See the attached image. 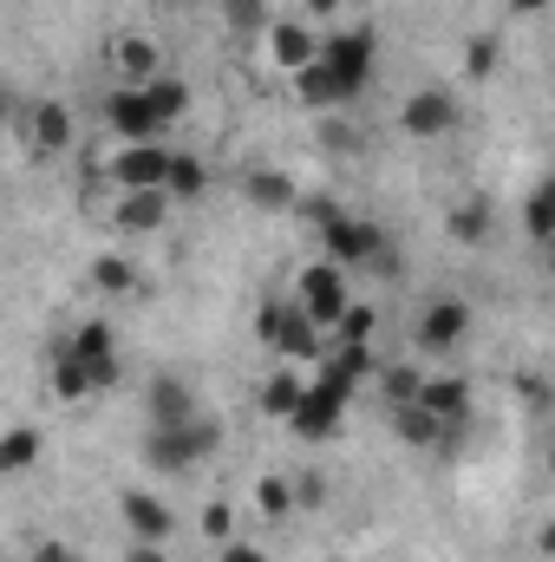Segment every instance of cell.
I'll return each instance as SVG.
<instances>
[{
    "mask_svg": "<svg viewBox=\"0 0 555 562\" xmlns=\"http://www.w3.org/2000/svg\"><path fill=\"white\" fill-rule=\"evenodd\" d=\"M393 425H399V438H406V445H418V451L457 431V425H444V419H438V413H424L418 400H412V406H393Z\"/></svg>",
    "mask_w": 555,
    "mask_h": 562,
    "instance_id": "21",
    "label": "cell"
},
{
    "mask_svg": "<svg viewBox=\"0 0 555 562\" xmlns=\"http://www.w3.org/2000/svg\"><path fill=\"white\" fill-rule=\"evenodd\" d=\"M294 307H301L307 321H320V327H340V314L353 307V301H347V276H340V262L301 269V288H294Z\"/></svg>",
    "mask_w": 555,
    "mask_h": 562,
    "instance_id": "3",
    "label": "cell"
},
{
    "mask_svg": "<svg viewBox=\"0 0 555 562\" xmlns=\"http://www.w3.org/2000/svg\"><path fill=\"white\" fill-rule=\"evenodd\" d=\"M550 269H555V243H550Z\"/></svg>",
    "mask_w": 555,
    "mask_h": 562,
    "instance_id": "45",
    "label": "cell"
},
{
    "mask_svg": "<svg viewBox=\"0 0 555 562\" xmlns=\"http://www.w3.org/2000/svg\"><path fill=\"white\" fill-rule=\"evenodd\" d=\"M33 458H39V431L33 425H13L7 445H0V471H33Z\"/></svg>",
    "mask_w": 555,
    "mask_h": 562,
    "instance_id": "25",
    "label": "cell"
},
{
    "mask_svg": "<svg viewBox=\"0 0 555 562\" xmlns=\"http://www.w3.org/2000/svg\"><path fill=\"white\" fill-rule=\"evenodd\" d=\"M444 236H451V243H484V236H490V203H484V196H477V203H457V210L444 216Z\"/></svg>",
    "mask_w": 555,
    "mask_h": 562,
    "instance_id": "22",
    "label": "cell"
},
{
    "mask_svg": "<svg viewBox=\"0 0 555 562\" xmlns=\"http://www.w3.org/2000/svg\"><path fill=\"white\" fill-rule=\"evenodd\" d=\"M550 464H555V458H550Z\"/></svg>",
    "mask_w": 555,
    "mask_h": 562,
    "instance_id": "46",
    "label": "cell"
},
{
    "mask_svg": "<svg viewBox=\"0 0 555 562\" xmlns=\"http://www.w3.org/2000/svg\"><path fill=\"white\" fill-rule=\"evenodd\" d=\"M163 216H170V190H125V203H118V229H132V236L163 229Z\"/></svg>",
    "mask_w": 555,
    "mask_h": 562,
    "instance_id": "15",
    "label": "cell"
},
{
    "mask_svg": "<svg viewBox=\"0 0 555 562\" xmlns=\"http://www.w3.org/2000/svg\"><path fill=\"white\" fill-rule=\"evenodd\" d=\"M223 562H269L262 543H223Z\"/></svg>",
    "mask_w": 555,
    "mask_h": 562,
    "instance_id": "38",
    "label": "cell"
},
{
    "mask_svg": "<svg viewBox=\"0 0 555 562\" xmlns=\"http://www.w3.org/2000/svg\"><path fill=\"white\" fill-rule=\"evenodd\" d=\"M144 92H150V105H157V119H163V125H177V119L190 112V86H183V79H170V72H157Z\"/></svg>",
    "mask_w": 555,
    "mask_h": 562,
    "instance_id": "23",
    "label": "cell"
},
{
    "mask_svg": "<svg viewBox=\"0 0 555 562\" xmlns=\"http://www.w3.org/2000/svg\"><path fill=\"white\" fill-rule=\"evenodd\" d=\"M464 334H471V307H464V301H431V307L418 314V327H412L418 353H451Z\"/></svg>",
    "mask_w": 555,
    "mask_h": 562,
    "instance_id": "8",
    "label": "cell"
},
{
    "mask_svg": "<svg viewBox=\"0 0 555 562\" xmlns=\"http://www.w3.org/2000/svg\"><path fill=\"white\" fill-rule=\"evenodd\" d=\"M327 236V249H333V262L340 269H373L380 256H386V229L380 223H366V216H340L333 229H320Z\"/></svg>",
    "mask_w": 555,
    "mask_h": 562,
    "instance_id": "5",
    "label": "cell"
},
{
    "mask_svg": "<svg viewBox=\"0 0 555 562\" xmlns=\"http://www.w3.org/2000/svg\"><path fill=\"white\" fill-rule=\"evenodd\" d=\"M203 183H209V177H203L196 157H177V164H170V196H203Z\"/></svg>",
    "mask_w": 555,
    "mask_h": 562,
    "instance_id": "32",
    "label": "cell"
},
{
    "mask_svg": "<svg viewBox=\"0 0 555 562\" xmlns=\"http://www.w3.org/2000/svg\"><path fill=\"white\" fill-rule=\"evenodd\" d=\"M256 504H262V517H287L301 497H294V484H287V477H262V484H256Z\"/></svg>",
    "mask_w": 555,
    "mask_h": 562,
    "instance_id": "29",
    "label": "cell"
},
{
    "mask_svg": "<svg viewBox=\"0 0 555 562\" xmlns=\"http://www.w3.org/2000/svg\"><path fill=\"white\" fill-rule=\"evenodd\" d=\"M269 53H275L281 72H307V66L320 59V40H314L307 20H275V26H269Z\"/></svg>",
    "mask_w": 555,
    "mask_h": 562,
    "instance_id": "9",
    "label": "cell"
},
{
    "mask_svg": "<svg viewBox=\"0 0 555 562\" xmlns=\"http://www.w3.org/2000/svg\"><path fill=\"white\" fill-rule=\"evenodd\" d=\"M144 406H150V425H190V419H196V400H190V386H183L177 373H163V380H150V393H144Z\"/></svg>",
    "mask_w": 555,
    "mask_h": 562,
    "instance_id": "13",
    "label": "cell"
},
{
    "mask_svg": "<svg viewBox=\"0 0 555 562\" xmlns=\"http://www.w3.org/2000/svg\"><path fill=\"white\" fill-rule=\"evenodd\" d=\"M203 537H209V543H236V517H229V504H209V510H203Z\"/></svg>",
    "mask_w": 555,
    "mask_h": 562,
    "instance_id": "34",
    "label": "cell"
},
{
    "mask_svg": "<svg viewBox=\"0 0 555 562\" xmlns=\"http://www.w3.org/2000/svg\"><path fill=\"white\" fill-rule=\"evenodd\" d=\"M105 125H112L125 144H157L163 132H170V125L157 119V105H150L144 86H112V92H105Z\"/></svg>",
    "mask_w": 555,
    "mask_h": 562,
    "instance_id": "2",
    "label": "cell"
},
{
    "mask_svg": "<svg viewBox=\"0 0 555 562\" xmlns=\"http://www.w3.org/2000/svg\"><path fill=\"white\" fill-rule=\"evenodd\" d=\"M294 497H301V504H320V497H327V484H320V477H294Z\"/></svg>",
    "mask_w": 555,
    "mask_h": 562,
    "instance_id": "40",
    "label": "cell"
},
{
    "mask_svg": "<svg viewBox=\"0 0 555 562\" xmlns=\"http://www.w3.org/2000/svg\"><path fill=\"white\" fill-rule=\"evenodd\" d=\"M510 13H523V20H536V13H550V0H510Z\"/></svg>",
    "mask_w": 555,
    "mask_h": 562,
    "instance_id": "41",
    "label": "cell"
},
{
    "mask_svg": "<svg viewBox=\"0 0 555 562\" xmlns=\"http://www.w3.org/2000/svg\"><path fill=\"white\" fill-rule=\"evenodd\" d=\"M223 13H229V26H242V33H269V26H275L269 0H223Z\"/></svg>",
    "mask_w": 555,
    "mask_h": 562,
    "instance_id": "28",
    "label": "cell"
},
{
    "mask_svg": "<svg viewBox=\"0 0 555 562\" xmlns=\"http://www.w3.org/2000/svg\"><path fill=\"white\" fill-rule=\"evenodd\" d=\"M125 562H170V557H163V543H138V537H132V550H125Z\"/></svg>",
    "mask_w": 555,
    "mask_h": 562,
    "instance_id": "39",
    "label": "cell"
},
{
    "mask_svg": "<svg viewBox=\"0 0 555 562\" xmlns=\"http://www.w3.org/2000/svg\"><path fill=\"white\" fill-rule=\"evenodd\" d=\"M53 393L66 400V406H79V400H92L99 393V380H92V360H79V353H53Z\"/></svg>",
    "mask_w": 555,
    "mask_h": 562,
    "instance_id": "16",
    "label": "cell"
},
{
    "mask_svg": "<svg viewBox=\"0 0 555 562\" xmlns=\"http://www.w3.org/2000/svg\"><path fill=\"white\" fill-rule=\"evenodd\" d=\"M380 380H386V400H393V406H412L418 393H424V380H418L412 367H386Z\"/></svg>",
    "mask_w": 555,
    "mask_h": 562,
    "instance_id": "31",
    "label": "cell"
},
{
    "mask_svg": "<svg viewBox=\"0 0 555 562\" xmlns=\"http://www.w3.org/2000/svg\"><path fill=\"white\" fill-rule=\"evenodd\" d=\"M464 72H471V79H490V72H497V40H490V33L464 40Z\"/></svg>",
    "mask_w": 555,
    "mask_h": 562,
    "instance_id": "30",
    "label": "cell"
},
{
    "mask_svg": "<svg viewBox=\"0 0 555 562\" xmlns=\"http://www.w3.org/2000/svg\"><path fill=\"white\" fill-rule=\"evenodd\" d=\"M320 59L360 92L366 79H373V59H380V40H373V26H347V33H333V40H320Z\"/></svg>",
    "mask_w": 555,
    "mask_h": 562,
    "instance_id": "4",
    "label": "cell"
},
{
    "mask_svg": "<svg viewBox=\"0 0 555 562\" xmlns=\"http://www.w3.org/2000/svg\"><path fill=\"white\" fill-rule=\"evenodd\" d=\"M275 347L287 353V367H307V360L320 367V360L333 353V347H327V327H320V321H307L301 307H287V327H281V340H275Z\"/></svg>",
    "mask_w": 555,
    "mask_h": 562,
    "instance_id": "11",
    "label": "cell"
},
{
    "mask_svg": "<svg viewBox=\"0 0 555 562\" xmlns=\"http://www.w3.org/2000/svg\"><path fill=\"white\" fill-rule=\"evenodd\" d=\"M66 353H79V360H112V327H105V321H86V327L66 340Z\"/></svg>",
    "mask_w": 555,
    "mask_h": 562,
    "instance_id": "26",
    "label": "cell"
},
{
    "mask_svg": "<svg viewBox=\"0 0 555 562\" xmlns=\"http://www.w3.org/2000/svg\"><path fill=\"white\" fill-rule=\"evenodd\" d=\"M517 393H523L530 406H550V380H543V373H523V380H517Z\"/></svg>",
    "mask_w": 555,
    "mask_h": 562,
    "instance_id": "37",
    "label": "cell"
},
{
    "mask_svg": "<svg viewBox=\"0 0 555 562\" xmlns=\"http://www.w3.org/2000/svg\"><path fill=\"white\" fill-rule=\"evenodd\" d=\"M301 400H307V380L294 373V367H281L262 380V413H275V419H294L301 413Z\"/></svg>",
    "mask_w": 555,
    "mask_h": 562,
    "instance_id": "20",
    "label": "cell"
},
{
    "mask_svg": "<svg viewBox=\"0 0 555 562\" xmlns=\"http://www.w3.org/2000/svg\"><path fill=\"white\" fill-rule=\"evenodd\" d=\"M523 229H530L543 249L555 243V177L543 183V190H536V196H530V210H523Z\"/></svg>",
    "mask_w": 555,
    "mask_h": 562,
    "instance_id": "24",
    "label": "cell"
},
{
    "mask_svg": "<svg viewBox=\"0 0 555 562\" xmlns=\"http://www.w3.org/2000/svg\"><path fill=\"white\" fill-rule=\"evenodd\" d=\"M26 138H33V150H66L72 144V112L66 105H33V125H26Z\"/></svg>",
    "mask_w": 555,
    "mask_h": 562,
    "instance_id": "19",
    "label": "cell"
},
{
    "mask_svg": "<svg viewBox=\"0 0 555 562\" xmlns=\"http://www.w3.org/2000/svg\"><path fill=\"white\" fill-rule=\"evenodd\" d=\"M92 288H105V294H132L138 276H132V262H125V256H99V262H92Z\"/></svg>",
    "mask_w": 555,
    "mask_h": 562,
    "instance_id": "27",
    "label": "cell"
},
{
    "mask_svg": "<svg viewBox=\"0 0 555 562\" xmlns=\"http://www.w3.org/2000/svg\"><path fill=\"white\" fill-rule=\"evenodd\" d=\"M333 7H340V0H307V13H320V20H327Z\"/></svg>",
    "mask_w": 555,
    "mask_h": 562,
    "instance_id": "43",
    "label": "cell"
},
{
    "mask_svg": "<svg viewBox=\"0 0 555 562\" xmlns=\"http://www.w3.org/2000/svg\"><path fill=\"white\" fill-rule=\"evenodd\" d=\"M33 562H72V550H66V543H46V550H39Z\"/></svg>",
    "mask_w": 555,
    "mask_h": 562,
    "instance_id": "42",
    "label": "cell"
},
{
    "mask_svg": "<svg viewBox=\"0 0 555 562\" xmlns=\"http://www.w3.org/2000/svg\"><path fill=\"white\" fill-rule=\"evenodd\" d=\"M373 327H380L373 307H347L340 314V340H353V347H373Z\"/></svg>",
    "mask_w": 555,
    "mask_h": 562,
    "instance_id": "33",
    "label": "cell"
},
{
    "mask_svg": "<svg viewBox=\"0 0 555 562\" xmlns=\"http://www.w3.org/2000/svg\"><path fill=\"white\" fill-rule=\"evenodd\" d=\"M294 99H301V105H314V112H333V105H347V99H353V86H347L327 59H314L307 72H294Z\"/></svg>",
    "mask_w": 555,
    "mask_h": 562,
    "instance_id": "12",
    "label": "cell"
},
{
    "mask_svg": "<svg viewBox=\"0 0 555 562\" xmlns=\"http://www.w3.org/2000/svg\"><path fill=\"white\" fill-rule=\"evenodd\" d=\"M281 327H287V307H281V301H269V307L256 314V334H262V340L275 347V340H281Z\"/></svg>",
    "mask_w": 555,
    "mask_h": 562,
    "instance_id": "36",
    "label": "cell"
},
{
    "mask_svg": "<svg viewBox=\"0 0 555 562\" xmlns=\"http://www.w3.org/2000/svg\"><path fill=\"white\" fill-rule=\"evenodd\" d=\"M242 196L256 203V210H301V196H294V177L287 170H249V183H242Z\"/></svg>",
    "mask_w": 555,
    "mask_h": 562,
    "instance_id": "17",
    "label": "cell"
},
{
    "mask_svg": "<svg viewBox=\"0 0 555 562\" xmlns=\"http://www.w3.org/2000/svg\"><path fill=\"white\" fill-rule=\"evenodd\" d=\"M543 557H555V524L543 530Z\"/></svg>",
    "mask_w": 555,
    "mask_h": 562,
    "instance_id": "44",
    "label": "cell"
},
{
    "mask_svg": "<svg viewBox=\"0 0 555 562\" xmlns=\"http://www.w3.org/2000/svg\"><path fill=\"white\" fill-rule=\"evenodd\" d=\"M399 125H406V138H451L457 132V99L438 92V86H418L406 99V112H399Z\"/></svg>",
    "mask_w": 555,
    "mask_h": 562,
    "instance_id": "6",
    "label": "cell"
},
{
    "mask_svg": "<svg viewBox=\"0 0 555 562\" xmlns=\"http://www.w3.org/2000/svg\"><path fill=\"white\" fill-rule=\"evenodd\" d=\"M170 150L163 144H125L118 157H112V177H118V190H170Z\"/></svg>",
    "mask_w": 555,
    "mask_h": 562,
    "instance_id": "7",
    "label": "cell"
},
{
    "mask_svg": "<svg viewBox=\"0 0 555 562\" xmlns=\"http://www.w3.org/2000/svg\"><path fill=\"white\" fill-rule=\"evenodd\" d=\"M301 216H307L314 229H333V223H340L347 210H333V196H301Z\"/></svg>",
    "mask_w": 555,
    "mask_h": 562,
    "instance_id": "35",
    "label": "cell"
},
{
    "mask_svg": "<svg viewBox=\"0 0 555 562\" xmlns=\"http://www.w3.org/2000/svg\"><path fill=\"white\" fill-rule=\"evenodd\" d=\"M216 438H223V425H216V419L150 425V438H144V464H150V471H163V477H177V471H190L196 458H209V451H216Z\"/></svg>",
    "mask_w": 555,
    "mask_h": 562,
    "instance_id": "1",
    "label": "cell"
},
{
    "mask_svg": "<svg viewBox=\"0 0 555 562\" xmlns=\"http://www.w3.org/2000/svg\"><path fill=\"white\" fill-rule=\"evenodd\" d=\"M112 66L125 72V86H150L163 72V59H157L150 40H112Z\"/></svg>",
    "mask_w": 555,
    "mask_h": 562,
    "instance_id": "18",
    "label": "cell"
},
{
    "mask_svg": "<svg viewBox=\"0 0 555 562\" xmlns=\"http://www.w3.org/2000/svg\"><path fill=\"white\" fill-rule=\"evenodd\" d=\"M125 530L138 537V543H170V530H177V517H170V504L163 497H150V491H125Z\"/></svg>",
    "mask_w": 555,
    "mask_h": 562,
    "instance_id": "10",
    "label": "cell"
},
{
    "mask_svg": "<svg viewBox=\"0 0 555 562\" xmlns=\"http://www.w3.org/2000/svg\"><path fill=\"white\" fill-rule=\"evenodd\" d=\"M418 406H424V413H438L444 425H464V419H471V386H464L457 373H438V380H424Z\"/></svg>",
    "mask_w": 555,
    "mask_h": 562,
    "instance_id": "14",
    "label": "cell"
}]
</instances>
